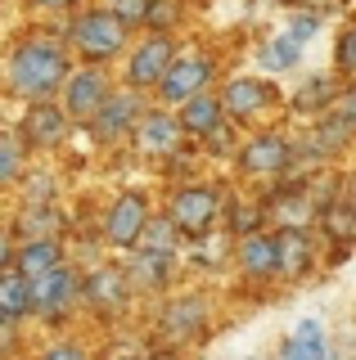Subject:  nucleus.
<instances>
[{"mask_svg": "<svg viewBox=\"0 0 356 360\" xmlns=\"http://www.w3.org/2000/svg\"><path fill=\"white\" fill-rule=\"evenodd\" d=\"M59 86H68V59L54 41H23L14 54H9V90L23 99H46Z\"/></svg>", "mask_w": 356, "mask_h": 360, "instance_id": "1", "label": "nucleus"}, {"mask_svg": "<svg viewBox=\"0 0 356 360\" xmlns=\"http://www.w3.org/2000/svg\"><path fill=\"white\" fill-rule=\"evenodd\" d=\"M72 41L91 63H104L127 45V22H122L113 9H91V14H82L72 22Z\"/></svg>", "mask_w": 356, "mask_h": 360, "instance_id": "2", "label": "nucleus"}, {"mask_svg": "<svg viewBox=\"0 0 356 360\" xmlns=\"http://www.w3.org/2000/svg\"><path fill=\"white\" fill-rule=\"evenodd\" d=\"M167 217L181 225L185 239H203L221 217V194H212V189H203V185H190V189H181V194H172Z\"/></svg>", "mask_w": 356, "mask_h": 360, "instance_id": "3", "label": "nucleus"}, {"mask_svg": "<svg viewBox=\"0 0 356 360\" xmlns=\"http://www.w3.org/2000/svg\"><path fill=\"white\" fill-rule=\"evenodd\" d=\"M172 63H176V45L172 37H149L140 45L136 54H131V63H127V86L131 90H149V86H163V77L172 72Z\"/></svg>", "mask_w": 356, "mask_h": 360, "instance_id": "4", "label": "nucleus"}, {"mask_svg": "<svg viewBox=\"0 0 356 360\" xmlns=\"http://www.w3.org/2000/svg\"><path fill=\"white\" fill-rule=\"evenodd\" d=\"M144 225H149V202H144V194L127 189V194H117V202L104 217V239L113 248H131L144 239Z\"/></svg>", "mask_w": 356, "mask_h": 360, "instance_id": "5", "label": "nucleus"}, {"mask_svg": "<svg viewBox=\"0 0 356 360\" xmlns=\"http://www.w3.org/2000/svg\"><path fill=\"white\" fill-rule=\"evenodd\" d=\"M82 288H86V279H77L72 270L54 266L50 275L32 279V311H37V315H50V320H59V315L68 311L77 297H82Z\"/></svg>", "mask_w": 356, "mask_h": 360, "instance_id": "6", "label": "nucleus"}, {"mask_svg": "<svg viewBox=\"0 0 356 360\" xmlns=\"http://www.w3.org/2000/svg\"><path fill=\"white\" fill-rule=\"evenodd\" d=\"M288 162H293V144H288L280 131L253 135V140L239 149V167L253 172V176H280Z\"/></svg>", "mask_w": 356, "mask_h": 360, "instance_id": "7", "label": "nucleus"}, {"mask_svg": "<svg viewBox=\"0 0 356 360\" xmlns=\"http://www.w3.org/2000/svg\"><path fill=\"white\" fill-rule=\"evenodd\" d=\"M108 82L104 72H95V68H86V72H72V82L63 86V108H68L72 122H91L99 108L108 104Z\"/></svg>", "mask_w": 356, "mask_h": 360, "instance_id": "8", "label": "nucleus"}, {"mask_svg": "<svg viewBox=\"0 0 356 360\" xmlns=\"http://www.w3.org/2000/svg\"><path fill=\"white\" fill-rule=\"evenodd\" d=\"M63 131H68V108H54L46 99H37L18 122V135H23L27 149H54L63 140Z\"/></svg>", "mask_w": 356, "mask_h": 360, "instance_id": "9", "label": "nucleus"}, {"mask_svg": "<svg viewBox=\"0 0 356 360\" xmlns=\"http://www.w3.org/2000/svg\"><path fill=\"white\" fill-rule=\"evenodd\" d=\"M208 82H212V59H176L172 72L163 77L158 95L167 99V104H185V99L203 95Z\"/></svg>", "mask_w": 356, "mask_h": 360, "instance_id": "10", "label": "nucleus"}, {"mask_svg": "<svg viewBox=\"0 0 356 360\" xmlns=\"http://www.w3.org/2000/svg\"><path fill=\"white\" fill-rule=\"evenodd\" d=\"M127 292H131V279L127 270H95V275H86V288H82V302L91 307L95 315H117L127 307Z\"/></svg>", "mask_w": 356, "mask_h": 360, "instance_id": "11", "label": "nucleus"}, {"mask_svg": "<svg viewBox=\"0 0 356 360\" xmlns=\"http://www.w3.org/2000/svg\"><path fill=\"white\" fill-rule=\"evenodd\" d=\"M185 135H190V131H185V122L167 117V112H149V117L136 122V144H140V153H153V158L176 153Z\"/></svg>", "mask_w": 356, "mask_h": 360, "instance_id": "12", "label": "nucleus"}, {"mask_svg": "<svg viewBox=\"0 0 356 360\" xmlns=\"http://www.w3.org/2000/svg\"><path fill=\"white\" fill-rule=\"evenodd\" d=\"M221 104L235 122H253L258 112L271 104V86L258 82V77H235V82L226 86V95H221Z\"/></svg>", "mask_w": 356, "mask_h": 360, "instance_id": "13", "label": "nucleus"}, {"mask_svg": "<svg viewBox=\"0 0 356 360\" xmlns=\"http://www.w3.org/2000/svg\"><path fill=\"white\" fill-rule=\"evenodd\" d=\"M239 266H243V275H253V279L280 275V248H275V239H266V234H243Z\"/></svg>", "mask_w": 356, "mask_h": 360, "instance_id": "14", "label": "nucleus"}, {"mask_svg": "<svg viewBox=\"0 0 356 360\" xmlns=\"http://www.w3.org/2000/svg\"><path fill=\"white\" fill-rule=\"evenodd\" d=\"M275 248H280V275L298 279L311 270V239L303 225H284L280 234H275Z\"/></svg>", "mask_w": 356, "mask_h": 360, "instance_id": "15", "label": "nucleus"}, {"mask_svg": "<svg viewBox=\"0 0 356 360\" xmlns=\"http://www.w3.org/2000/svg\"><path fill=\"white\" fill-rule=\"evenodd\" d=\"M136 122H140L136 95H108V104L95 112V135L99 140H113V135H122L127 127H136Z\"/></svg>", "mask_w": 356, "mask_h": 360, "instance_id": "16", "label": "nucleus"}, {"mask_svg": "<svg viewBox=\"0 0 356 360\" xmlns=\"http://www.w3.org/2000/svg\"><path fill=\"white\" fill-rule=\"evenodd\" d=\"M9 266H14L18 275H27V279H41V275H50V270L59 266V243L54 239H32V243L18 248V252H9Z\"/></svg>", "mask_w": 356, "mask_h": 360, "instance_id": "17", "label": "nucleus"}, {"mask_svg": "<svg viewBox=\"0 0 356 360\" xmlns=\"http://www.w3.org/2000/svg\"><path fill=\"white\" fill-rule=\"evenodd\" d=\"M27 311H32V279L18 275L14 266H5V275H0V315H5V324H18Z\"/></svg>", "mask_w": 356, "mask_h": 360, "instance_id": "18", "label": "nucleus"}, {"mask_svg": "<svg viewBox=\"0 0 356 360\" xmlns=\"http://www.w3.org/2000/svg\"><path fill=\"white\" fill-rule=\"evenodd\" d=\"M226 117H230L226 104H221V99H212L208 90L181 104V122H185V131H190V135H208V131H217Z\"/></svg>", "mask_w": 356, "mask_h": 360, "instance_id": "19", "label": "nucleus"}, {"mask_svg": "<svg viewBox=\"0 0 356 360\" xmlns=\"http://www.w3.org/2000/svg\"><path fill=\"white\" fill-rule=\"evenodd\" d=\"M203 324H208V307H203L198 297H181V302H172V307L163 311L167 338H194Z\"/></svg>", "mask_w": 356, "mask_h": 360, "instance_id": "20", "label": "nucleus"}, {"mask_svg": "<svg viewBox=\"0 0 356 360\" xmlns=\"http://www.w3.org/2000/svg\"><path fill=\"white\" fill-rule=\"evenodd\" d=\"M284 360H329V342H325V329L316 320H303L298 333L284 342Z\"/></svg>", "mask_w": 356, "mask_h": 360, "instance_id": "21", "label": "nucleus"}, {"mask_svg": "<svg viewBox=\"0 0 356 360\" xmlns=\"http://www.w3.org/2000/svg\"><path fill=\"white\" fill-rule=\"evenodd\" d=\"M14 234L23 243H32V239H54V234H59V217H54L50 202H27V207L18 212V221H14Z\"/></svg>", "mask_w": 356, "mask_h": 360, "instance_id": "22", "label": "nucleus"}, {"mask_svg": "<svg viewBox=\"0 0 356 360\" xmlns=\"http://www.w3.org/2000/svg\"><path fill=\"white\" fill-rule=\"evenodd\" d=\"M167 262L172 257H163V252H136V262L127 266V279H131V288H163L167 284Z\"/></svg>", "mask_w": 356, "mask_h": 360, "instance_id": "23", "label": "nucleus"}, {"mask_svg": "<svg viewBox=\"0 0 356 360\" xmlns=\"http://www.w3.org/2000/svg\"><path fill=\"white\" fill-rule=\"evenodd\" d=\"M333 104H338V86L325 82V77H311V82L293 95L298 112H320V108H333Z\"/></svg>", "mask_w": 356, "mask_h": 360, "instance_id": "24", "label": "nucleus"}, {"mask_svg": "<svg viewBox=\"0 0 356 360\" xmlns=\"http://www.w3.org/2000/svg\"><path fill=\"white\" fill-rule=\"evenodd\" d=\"M144 248L172 257L176 248H181V225H176L172 217H149V225H144Z\"/></svg>", "mask_w": 356, "mask_h": 360, "instance_id": "25", "label": "nucleus"}, {"mask_svg": "<svg viewBox=\"0 0 356 360\" xmlns=\"http://www.w3.org/2000/svg\"><path fill=\"white\" fill-rule=\"evenodd\" d=\"M325 230L333 234L338 243H352L356 239V207H325Z\"/></svg>", "mask_w": 356, "mask_h": 360, "instance_id": "26", "label": "nucleus"}, {"mask_svg": "<svg viewBox=\"0 0 356 360\" xmlns=\"http://www.w3.org/2000/svg\"><path fill=\"white\" fill-rule=\"evenodd\" d=\"M298 54H303V41H298L293 32H284V37H275V41H271L266 59H271L275 68H293V63H298Z\"/></svg>", "mask_w": 356, "mask_h": 360, "instance_id": "27", "label": "nucleus"}, {"mask_svg": "<svg viewBox=\"0 0 356 360\" xmlns=\"http://www.w3.org/2000/svg\"><path fill=\"white\" fill-rule=\"evenodd\" d=\"M108 9L127 22H144V18H153V9H158V0H108Z\"/></svg>", "mask_w": 356, "mask_h": 360, "instance_id": "28", "label": "nucleus"}, {"mask_svg": "<svg viewBox=\"0 0 356 360\" xmlns=\"http://www.w3.org/2000/svg\"><path fill=\"white\" fill-rule=\"evenodd\" d=\"M23 140H0V180H18V162H23Z\"/></svg>", "mask_w": 356, "mask_h": 360, "instance_id": "29", "label": "nucleus"}, {"mask_svg": "<svg viewBox=\"0 0 356 360\" xmlns=\"http://www.w3.org/2000/svg\"><path fill=\"white\" fill-rule=\"evenodd\" d=\"M258 221H262V212L248 207V202H235V207H230V230L235 234H258Z\"/></svg>", "mask_w": 356, "mask_h": 360, "instance_id": "30", "label": "nucleus"}, {"mask_svg": "<svg viewBox=\"0 0 356 360\" xmlns=\"http://www.w3.org/2000/svg\"><path fill=\"white\" fill-rule=\"evenodd\" d=\"M338 72H356V27L338 37Z\"/></svg>", "mask_w": 356, "mask_h": 360, "instance_id": "31", "label": "nucleus"}, {"mask_svg": "<svg viewBox=\"0 0 356 360\" xmlns=\"http://www.w3.org/2000/svg\"><path fill=\"white\" fill-rule=\"evenodd\" d=\"M333 117H338L343 127L356 135V90H343V95H338V104H333Z\"/></svg>", "mask_w": 356, "mask_h": 360, "instance_id": "32", "label": "nucleus"}, {"mask_svg": "<svg viewBox=\"0 0 356 360\" xmlns=\"http://www.w3.org/2000/svg\"><path fill=\"white\" fill-rule=\"evenodd\" d=\"M41 360H91V356H86V347H77V342H59V347H50Z\"/></svg>", "mask_w": 356, "mask_h": 360, "instance_id": "33", "label": "nucleus"}, {"mask_svg": "<svg viewBox=\"0 0 356 360\" xmlns=\"http://www.w3.org/2000/svg\"><path fill=\"white\" fill-rule=\"evenodd\" d=\"M203 140H208V153H230V131H226V122H221L217 131H208Z\"/></svg>", "mask_w": 356, "mask_h": 360, "instance_id": "34", "label": "nucleus"}, {"mask_svg": "<svg viewBox=\"0 0 356 360\" xmlns=\"http://www.w3.org/2000/svg\"><path fill=\"white\" fill-rule=\"evenodd\" d=\"M27 202H50V176H41V185H27Z\"/></svg>", "mask_w": 356, "mask_h": 360, "instance_id": "35", "label": "nucleus"}, {"mask_svg": "<svg viewBox=\"0 0 356 360\" xmlns=\"http://www.w3.org/2000/svg\"><path fill=\"white\" fill-rule=\"evenodd\" d=\"M288 32H293L298 41H307L311 32H316V18H298V22H293V27H288Z\"/></svg>", "mask_w": 356, "mask_h": 360, "instance_id": "36", "label": "nucleus"}, {"mask_svg": "<svg viewBox=\"0 0 356 360\" xmlns=\"http://www.w3.org/2000/svg\"><path fill=\"white\" fill-rule=\"evenodd\" d=\"M37 5H46V9H68L72 0H37Z\"/></svg>", "mask_w": 356, "mask_h": 360, "instance_id": "37", "label": "nucleus"}, {"mask_svg": "<svg viewBox=\"0 0 356 360\" xmlns=\"http://www.w3.org/2000/svg\"><path fill=\"white\" fill-rule=\"evenodd\" d=\"M149 360H181V356H172V352H158V356H149Z\"/></svg>", "mask_w": 356, "mask_h": 360, "instance_id": "38", "label": "nucleus"}, {"mask_svg": "<svg viewBox=\"0 0 356 360\" xmlns=\"http://www.w3.org/2000/svg\"><path fill=\"white\" fill-rule=\"evenodd\" d=\"M352 207H356V176H352Z\"/></svg>", "mask_w": 356, "mask_h": 360, "instance_id": "39", "label": "nucleus"}]
</instances>
